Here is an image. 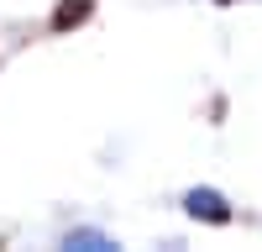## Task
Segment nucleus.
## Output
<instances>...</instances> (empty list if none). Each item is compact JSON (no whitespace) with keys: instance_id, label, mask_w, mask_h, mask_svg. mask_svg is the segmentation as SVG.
I'll return each mask as SVG.
<instances>
[{"instance_id":"nucleus-1","label":"nucleus","mask_w":262,"mask_h":252,"mask_svg":"<svg viewBox=\"0 0 262 252\" xmlns=\"http://www.w3.org/2000/svg\"><path fill=\"white\" fill-rule=\"evenodd\" d=\"M189 210H194V216H205V221H226V216H231V210L221 205V195H210V189H194V195H189Z\"/></svg>"},{"instance_id":"nucleus-2","label":"nucleus","mask_w":262,"mask_h":252,"mask_svg":"<svg viewBox=\"0 0 262 252\" xmlns=\"http://www.w3.org/2000/svg\"><path fill=\"white\" fill-rule=\"evenodd\" d=\"M84 16H90V0H69V6H58V11H53V27H58V32H69V27H79Z\"/></svg>"}]
</instances>
